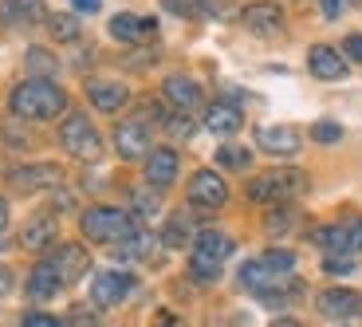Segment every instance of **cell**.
<instances>
[{"label": "cell", "mask_w": 362, "mask_h": 327, "mask_svg": "<svg viewBox=\"0 0 362 327\" xmlns=\"http://www.w3.org/2000/svg\"><path fill=\"white\" fill-rule=\"evenodd\" d=\"M8 107H12V115L24 118V122H47V118L64 115L67 95H64V87H55L52 79H24V83L12 87Z\"/></svg>", "instance_id": "obj_1"}, {"label": "cell", "mask_w": 362, "mask_h": 327, "mask_svg": "<svg viewBox=\"0 0 362 327\" xmlns=\"http://www.w3.org/2000/svg\"><path fill=\"white\" fill-rule=\"evenodd\" d=\"M79 225H83V236L95 241V245H118V241H130L134 233H142L134 213L115 210V205H90L79 217Z\"/></svg>", "instance_id": "obj_2"}, {"label": "cell", "mask_w": 362, "mask_h": 327, "mask_svg": "<svg viewBox=\"0 0 362 327\" xmlns=\"http://www.w3.org/2000/svg\"><path fill=\"white\" fill-rule=\"evenodd\" d=\"M303 190H308L303 170H264L260 178L248 182V201H256V205H288Z\"/></svg>", "instance_id": "obj_3"}, {"label": "cell", "mask_w": 362, "mask_h": 327, "mask_svg": "<svg viewBox=\"0 0 362 327\" xmlns=\"http://www.w3.org/2000/svg\"><path fill=\"white\" fill-rule=\"evenodd\" d=\"M59 146L79 162H95L103 154V134L95 130V122L87 115L75 110V115H64V122H59Z\"/></svg>", "instance_id": "obj_4"}, {"label": "cell", "mask_w": 362, "mask_h": 327, "mask_svg": "<svg viewBox=\"0 0 362 327\" xmlns=\"http://www.w3.org/2000/svg\"><path fill=\"white\" fill-rule=\"evenodd\" d=\"M44 264L59 276V284L67 288V284H75L79 276H87L90 256H87L83 245H59V248H52V256H44Z\"/></svg>", "instance_id": "obj_5"}, {"label": "cell", "mask_w": 362, "mask_h": 327, "mask_svg": "<svg viewBox=\"0 0 362 327\" xmlns=\"http://www.w3.org/2000/svg\"><path fill=\"white\" fill-rule=\"evenodd\" d=\"M134 292V276L127 272H99L95 280H90V304L95 308H115V304H122Z\"/></svg>", "instance_id": "obj_6"}, {"label": "cell", "mask_w": 362, "mask_h": 327, "mask_svg": "<svg viewBox=\"0 0 362 327\" xmlns=\"http://www.w3.org/2000/svg\"><path fill=\"white\" fill-rule=\"evenodd\" d=\"M189 201L197 210H221L228 201V185L221 182V173L213 170H197L189 178Z\"/></svg>", "instance_id": "obj_7"}, {"label": "cell", "mask_w": 362, "mask_h": 327, "mask_svg": "<svg viewBox=\"0 0 362 327\" xmlns=\"http://www.w3.org/2000/svg\"><path fill=\"white\" fill-rule=\"evenodd\" d=\"M245 28L252 32V36H280L284 32V8L280 4H272V0H256V4H248L245 8Z\"/></svg>", "instance_id": "obj_8"}, {"label": "cell", "mask_w": 362, "mask_h": 327, "mask_svg": "<svg viewBox=\"0 0 362 327\" xmlns=\"http://www.w3.org/2000/svg\"><path fill=\"white\" fill-rule=\"evenodd\" d=\"M177 170H181V158L177 150H170V146H158V150H150L146 154V182L154 185V190H165V185L177 182Z\"/></svg>", "instance_id": "obj_9"}, {"label": "cell", "mask_w": 362, "mask_h": 327, "mask_svg": "<svg viewBox=\"0 0 362 327\" xmlns=\"http://www.w3.org/2000/svg\"><path fill=\"white\" fill-rule=\"evenodd\" d=\"M64 182V170L55 162H36V166H20L12 170V185L24 193H36V190H55V185Z\"/></svg>", "instance_id": "obj_10"}, {"label": "cell", "mask_w": 362, "mask_h": 327, "mask_svg": "<svg viewBox=\"0 0 362 327\" xmlns=\"http://www.w3.org/2000/svg\"><path fill=\"white\" fill-rule=\"evenodd\" d=\"M115 150L122 158H138V154H150V130H146L142 118H127L115 127Z\"/></svg>", "instance_id": "obj_11"}, {"label": "cell", "mask_w": 362, "mask_h": 327, "mask_svg": "<svg viewBox=\"0 0 362 327\" xmlns=\"http://www.w3.org/2000/svg\"><path fill=\"white\" fill-rule=\"evenodd\" d=\"M308 67H311V75L323 79V83L346 79V59H343V52H335L331 44H315V47H311V52H308Z\"/></svg>", "instance_id": "obj_12"}, {"label": "cell", "mask_w": 362, "mask_h": 327, "mask_svg": "<svg viewBox=\"0 0 362 327\" xmlns=\"http://www.w3.org/2000/svg\"><path fill=\"white\" fill-rule=\"evenodd\" d=\"M256 146L272 158H291L299 150V130L296 127H260L256 130Z\"/></svg>", "instance_id": "obj_13"}, {"label": "cell", "mask_w": 362, "mask_h": 327, "mask_svg": "<svg viewBox=\"0 0 362 327\" xmlns=\"http://www.w3.org/2000/svg\"><path fill=\"white\" fill-rule=\"evenodd\" d=\"M162 95H165V103H170L173 110H185V115H193V110L201 107V87L189 79V75H165Z\"/></svg>", "instance_id": "obj_14"}, {"label": "cell", "mask_w": 362, "mask_h": 327, "mask_svg": "<svg viewBox=\"0 0 362 327\" xmlns=\"http://www.w3.org/2000/svg\"><path fill=\"white\" fill-rule=\"evenodd\" d=\"M87 99H90V107L95 110H103V115H118V110L127 107V87L122 83H115V79H90L87 83Z\"/></svg>", "instance_id": "obj_15"}, {"label": "cell", "mask_w": 362, "mask_h": 327, "mask_svg": "<svg viewBox=\"0 0 362 327\" xmlns=\"http://www.w3.org/2000/svg\"><path fill=\"white\" fill-rule=\"evenodd\" d=\"M233 236H225V233H217V229H201L197 233V241H193V256H201V260H209V264H221L225 268V260L233 256Z\"/></svg>", "instance_id": "obj_16"}, {"label": "cell", "mask_w": 362, "mask_h": 327, "mask_svg": "<svg viewBox=\"0 0 362 327\" xmlns=\"http://www.w3.org/2000/svg\"><path fill=\"white\" fill-rule=\"evenodd\" d=\"M240 127H245L240 107H233V103H213V107H205V130H209V134L233 138Z\"/></svg>", "instance_id": "obj_17"}, {"label": "cell", "mask_w": 362, "mask_h": 327, "mask_svg": "<svg viewBox=\"0 0 362 327\" xmlns=\"http://www.w3.org/2000/svg\"><path fill=\"white\" fill-rule=\"evenodd\" d=\"M47 20L44 0H0V24L24 28V24H40Z\"/></svg>", "instance_id": "obj_18"}, {"label": "cell", "mask_w": 362, "mask_h": 327, "mask_svg": "<svg viewBox=\"0 0 362 327\" xmlns=\"http://www.w3.org/2000/svg\"><path fill=\"white\" fill-rule=\"evenodd\" d=\"M315 308L323 311L327 319H346L362 308V300H358V292H351V288H327Z\"/></svg>", "instance_id": "obj_19"}, {"label": "cell", "mask_w": 362, "mask_h": 327, "mask_svg": "<svg viewBox=\"0 0 362 327\" xmlns=\"http://www.w3.org/2000/svg\"><path fill=\"white\" fill-rule=\"evenodd\" d=\"M52 241H55V217H47V213H36V217L24 225V233H20V245L32 248V253L47 248Z\"/></svg>", "instance_id": "obj_20"}, {"label": "cell", "mask_w": 362, "mask_h": 327, "mask_svg": "<svg viewBox=\"0 0 362 327\" xmlns=\"http://www.w3.org/2000/svg\"><path fill=\"white\" fill-rule=\"evenodd\" d=\"M240 284L252 292H264V288H284V276L272 272V264L264 260V256H256V260H248L245 268H240Z\"/></svg>", "instance_id": "obj_21"}, {"label": "cell", "mask_w": 362, "mask_h": 327, "mask_svg": "<svg viewBox=\"0 0 362 327\" xmlns=\"http://www.w3.org/2000/svg\"><path fill=\"white\" fill-rule=\"evenodd\" d=\"M24 288H28V300H55L64 284H59V276H55L52 268H47L44 260H40L36 268H32V276H28Z\"/></svg>", "instance_id": "obj_22"}, {"label": "cell", "mask_w": 362, "mask_h": 327, "mask_svg": "<svg viewBox=\"0 0 362 327\" xmlns=\"http://www.w3.org/2000/svg\"><path fill=\"white\" fill-rule=\"evenodd\" d=\"M146 32H154V20H138L134 12H122V16L110 20V36L122 40V44H138Z\"/></svg>", "instance_id": "obj_23"}, {"label": "cell", "mask_w": 362, "mask_h": 327, "mask_svg": "<svg viewBox=\"0 0 362 327\" xmlns=\"http://www.w3.org/2000/svg\"><path fill=\"white\" fill-rule=\"evenodd\" d=\"M47 32L55 44H75L79 40V20L75 12H47Z\"/></svg>", "instance_id": "obj_24"}, {"label": "cell", "mask_w": 362, "mask_h": 327, "mask_svg": "<svg viewBox=\"0 0 362 327\" xmlns=\"http://www.w3.org/2000/svg\"><path fill=\"white\" fill-rule=\"evenodd\" d=\"M315 245L323 253H351V229L346 225H323L315 233Z\"/></svg>", "instance_id": "obj_25"}, {"label": "cell", "mask_w": 362, "mask_h": 327, "mask_svg": "<svg viewBox=\"0 0 362 327\" xmlns=\"http://www.w3.org/2000/svg\"><path fill=\"white\" fill-rule=\"evenodd\" d=\"M189 233H193L189 217H185V213H177V217L165 221V229H162V245H165V248H181V245H189Z\"/></svg>", "instance_id": "obj_26"}, {"label": "cell", "mask_w": 362, "mask_h": 327, "mask_svg": "<svg viewBox=\"0 0 362 327\" xmlns=\"http://www.w3.org/2000/svg\"><path fill=\"white\" fill-rule=\"evenodd\" d=\"M323 272L327 276H351V272H358V256H354V253H323Z\"/></svg>", "instance_id": "obj_27"}, {"label": "cell", "mask_w": 362, "mask_h": 327, "mask_svg": "<svg viewBox=\"0 0 362 327\" xmlns=\"http://www.w3.org/2000/svg\"><path fill=\"white\" fill-rule=\"evenodd\" d=\"M217 162L228 166V170H248V162H252V154H248L245 146H236V142H225L217 150Z\"/></svg>", "instance_id": "obj_28"}, {"label": "cell", "mask_w": 362, "mask_h": 327, "mask_svg": "<svg viewBox=\"0 0 362 327\" xmlns=\"http://www.w3.org/2000/svg\"><path fill=\"white\" fill-rule=\"evenodd\" d=\"M296 221H299V213L291 210V201H288V205H276V210L268 213V233L284 236V233H288L291 225H296Z\"/></svg>", "instance_id": "obj_29"}, {"label": "cell", "mask_w": 362, "mask_h": 327, "mask_svg": "<svg viewBox=\"0 0 362 327\" xmlns=\"http://www.w3.org/2000/svg\"><path fill=\"white\" fill-rule=\"evenodd\" d=\"M162 127H165V134H173V138H193V118L185 115V110H173V115H165Z\"/></svg>", "instance_id": "obj_30"}, {"label": "cell", "mask_w": 362, "mask_h": 327, "mask_svg": "<svg viewBox=\"0 0 362 327\" xmlns=\"http://www.w3.org/2000/svg\"><path fill=\"white\" fill-rule=\"evenodd\" d=\"M165 12H177V16H209L205 0H162Z\"/></svg>", "instance_id": "obj_31"}, {"label": "cell", "mask_w": 362, "mask_h": 327, "mask_svg": "<svg viewBox=\"0 0 362 327\" xmlns=\"http://www.w3.org/2000/svg\"><path fill=\"white\" fill-rule=\"evenodd\" d=\"M67 323H71V327H103L95 304H75V308L67 311Z\"/></svg>", "instance_id": "obj_32"}, {"label": "cell", "mask_w": 362, "mask_h": 327, "mask_svg": "<svg viewBox=\"0 0 362 327\" xmlns=\"http://www.w3.org/2000/svg\"><path fill=\"white\" fill-rule=\"evenodd\" d=\"M189 272L197 276V280L213 284V280H221V264H209V260H201V256H189Z\"/></svg>", "instance_id": "obj_33"}, {"label": "cell", "mask_w": 362, "mask_h": 327, "mask_svg": "<svg viewBox=\"0 0 362 327\" xmlns=\"http://www.w3.org/2000/svg\"><path fill=\"white\" fill-rule=\"evenodd\" d=\"M311 134H315V142L335 146L339 138H343V127H339V122H315V127H311Z\"/></svg>", "instance_id": "obj_34"}, {"label": "cell", "mask_w": 362, "mask_h": 327, "mask_svg": "<svg viewBox=\"0 0 362 327\" xmlns=\"http://www.w3.org/2000/svg\"><path fill=\"white\" fill-rule=\"evenodd\" d=\"M134 210L142 213V217H154V213L162 210V201H158V193H150V190H138V193H134Z\"/></svg>", "instance_id": "obj_35"}, {"label": "cell", "mask_w": 362, "mask_h": 327, "mask_svg": "<svg viewBox=\"0 0 362 327\" xmlns=\"http://www.w3.org/2000/svg\"><path fill=\"white\" fill-rule=\"evenodd\" d=\"M343 59H354V64H362V32H351V36L343 40Z\"/></svg>", "instance_id": "obj_36"}, {"label": "cell", "mask_w": 362, "mask_h": 327, "mask_svg": "<svg viewBox=\"0 0 362 327\" xmlns=\"http://www.w3.org/2000/svg\"><path fill=\"white\" fill-rule=\"evenodd\" d=\"M20 327H64L55 316H47V311H32V316H24V323Z\"/></svg>", "instance_id": "obj_37"}, {"label": "cell", "mask_w": 362, "mask_h": 327, "mask_svg": "<svg viewBox=\"0 0 362 327\" xmlns=\"http://www.w3.org/2000/svg\"><path fill=\"white\" fill-rule=\"evenodd\" d=\"M28 67H44L47 75L55 71V59L52 55H44V52H28Z\"/></svg>", "instance_id": "obj_38"}, {"label": "cell", "mask_w": 362, "mask_h": 327, "mask_svg": "<svg viewBox=\"0 0 362 327\" xmlns=\"http://www.w3.org/2000/svg\"><path fill=\"white\" fill-rule=\"evenodd\" d=\"M319 8H323L327 20H339L343 16V0H319Z\"/></svg>", "instance_id": "obj_39"}, {"label": "cell", "mask_w": 362, "mask_h": 327, "mask_svg": "<svg viewBox=\"0 0 362 327\" xmlns=\"http://www.w3.org/2000/svg\"><path fill=\"white\" fill-rule=\"evenodd\" d=\"M346 229H351V253H354V248H362V221H354Z\"/></svg>", "instance_id": "obj_40"}, {"label": "cell", "mask_w": 362, "mask_h": 327, "mask_svg": "<svg viewBox=\"0 0 362 327\" xmlns=\"http://www.w3.org/2000/svg\"><path fill=\"white\" fill-rule=\"evenodd\" d=\"M75 12H99V0H71Z\"/></svg>", "instance_id": "obj_41"}, {"label": "cell", "mask_w": 362, "mask_h": 327, "mask_svg": "<svg viewBox=\"0 0 362 327\" xmlns=\"http://www.w3.org/2000/svg\"><path fill=\"white\" fill-rule=\"evenodd\" d=\"M12 288V276H8V268H0V292H8Z\"/></svg>", "instance_id": "obj_42"}, {"label": "cell", "mask_w": 362, "mask_h": 327, "mask_svg": "<svg viewBox=\"0 0 362 327\" xmlns=\"http://www.w3.org/2000/svg\"><path fill=\"white\" fill-rule=\"evenodd\" d=\"M272 327H303V323H299V319H276Z\"/></svg>", "instance_id": "obj_43"}, {"label": "cell", "mask_w": 362, "mask_h": 327, "mask_svg": "<svg viewBox=\"0 0 362 327\" xmlns=\"http://www.w3.org/2000/svg\"><path fill=\"white\" fill-rule=\"evenodd\" d=\"M158 327H177V319H173V316H158Z\"/></svg>", "instance_id": "obj_44"}, {"label": "cell", "mask_w": 362, "mask_h": 327, "mask_svg": "<svg viewBox=\"0 0 362 327\" xmlns=\"http://www.w3.org/2000/svg\"><path fill=\"white\" fill-rule=\"evenodd\" d=\"M8 225V205H4V201H0V229Z\"/></svg>", "instance_id": "obj_45"}]
</instances>
